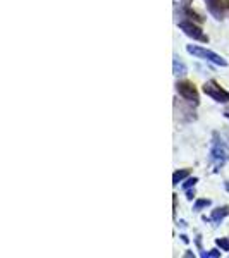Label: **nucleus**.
Returning a JSON list of instances; mask_svg holds the SVG:
<instances>
[{
	"instance_id": "nucleus-7",
	"label": "nucleus",
	"mask_w": 229,
	"mask_h": 258,
	"mask_svg": "<svg viewBox=\"0 0 229 258\" xmlns=\"http://www.w3.org/2000/svg\"><path fill=\"white\" fill-rule=\"evenodd\" d=\"M227 215H229V205H224V207H219V209L212 210L210 217H203V220H205V222H212V226H219Z\"/></svg>"
},
{
	"instance_id": "nucleus-16",
	"label": "nucleus",
	"mask_w": 229,
	"mask_h": 258,
	"mask_svg": "<svg viewBox=\"0 0 229 258\" xmlns=\"http://www.w3.org/2000/svg\"><path fill=\"white\" fill-rule=\"evenodd\" d=\"M226 189L229 191V181H226Z\"/></svg>"
},
{
	"instance_id": "nucleus-2",
	"label": "nucleus",
	"mask_w": 229,
	"mask_h": 258,
	"mask_svg": "<svg viewBox=\"0 0 229 258\" xmlns=\"http://www.w3.org/2000/svg\"><path fill=\"white\" fill-rule=\"evenodd\" d=\"M176 91H178V95H180V97L185 100V102L190 103V105L197 107L198 103H200L198 90H197V86H195L191 81H186V80L178 81L176 83Z\"/></svg>"
},
{
	"instance_id": "nucleus-12",
	"label": "nucleus",
	"mask_w": 229,
	"mask_h": 258,
	"mask_svg": "<svg viewBox=\"0 0 229 258\" xmlns=\"http://www.w3.org/2000/svg\"><path fill=\"white\" fill-rule=\"evenodd\" d=\"M215 244L222 249V251H229V236H226V238H219L215 239Z\"/></svg>"
},
{
	"instance_id": "nucleus-3",
	"label": "nucleus",
	"mask_w": 229,
	"mask_h": 258,
	"mask_svg": "<svg viewBox=\"0 0 229 258\" xmlns=\"http://www.w3.org/2000/svg\"><path fill=\"white\" fill-rule=\"evenodd\" d=\"M186 50H188V53H191V55L198 57V59H205V60L212 62V64L220 66V68H226L227 66V60L224 59V57L217 55L215 52H212V50H207L203 47H197V45H188Z\"/></svg>"
},
{
	"instance_id": "nucleus-8",
	"label": "nucleus",
	"mask_w": 229,
	"mask_h": 258,
	"mask_svg": "<svg viewBox=\"0 0 229 258\" xmlns=\"http://www.w3.org/2000/svg\"><path fill=\"white\" fill-rule=\"evenodd\" d=\"M181 14H183V18H185V19H191V21H195V23H198V24L203 23L202 14H198L195 9H191L188 4H185V6L181 7Z\"/></svg>"
},
{
	"instance_id": "nucleus-5",
	"label": "nucleus",
	"mask_w": 229,
	"mask_h": 258,
	"mask_svg": "<svg viewBox=\"0 0 229 258\" xmlns=\"http://www.w3.org/2000/svg\"><path fill=\"white\" fill-rule=\"evenodd\" d=\"M203 93L217 103H227L229 102V91L224 90L215 80H210L203 85Z\"/></svg>"
},
{
	"instance_id": "nucleus-14",
	"label": "nucleus",
	"mask_w": 229,
	"mask_h": 258,
	"mask_svg": "<svg viewBox=\"0 0 229 258\" xmlns=\"http://www.w3.org/2000/svg\"><path fill=\"white\" fill-rule=\"evenodd\" d=\"M202 256H209V258H219V256H220V251H217V249H210V251H207V253H202Z\"/></svg>"
},
{
	"instance_id": "nucleus-13",
	"label": "nucleus",
	"mask_w": 229,
	"mask_h": 258,
	"mask_svg": "<svg viewBox=\"0 0 229 258\" xmlns=\"http://www.w3.org/2000/svg\"><path fill=\"white\" fill-rule=\"evenodd\" d=\"M197 182H198V179H197V177H188V179H186L185 184H183V189L188 191L190 188H193V186L197 184Z\"/></svg>"
},
{
	"instance_id": "nucleus-4",
	"label": "nucleus",
	"mask_w": 229,
	"mask_h": 258,
	"mask_svg": "<svg viewBox=\"0 0 229 258\" xmlns=\"http://www.w3.org/2000/svg\"><path fill=\"white\" fill-rule=\"evenodd\" d=\"M178 26H180V30L185 33L186 36H190V38H193V40H197V41H202V43H209V36L203 33V30L200 28V24L195 23V21L181 19Z\"/></svg>"
},
{
	"instance_id": "nucleus-9",
	"label": "nucleus",
	"mask_w": 229,
	"mask_h": 258,
	"mask_svg": "<svg viewBox=\"0 0 229 258\" xmlns=\"http://www.w3.org/2000/svg\"><path fill=\"white\" fill-rule=\"evenodd\" d=\"M190 174H191V170L190 169H181V170H176V172L173 174V184L174 186H178L180 182L185 181L186 177H190Z\"/></svg>"
},
{
	"instance_id": "nucleus-6",
	"label": "nucleus",
	"mask_w": 229,
	"mask_h": 258,
	"mask_svg": "<svg viewBox=\"0 0 229 258\" xmlns=\"http://www.w3.org/2000/svg\"><path fill=\"white\" fill-rule=\"evenodd\" d=\"M205 6L217 21H222L229 14V0H205Z\"/></svg>"
},
{
	"instance_id": "nucleus-15",
	"label": "nucleus",
	"mask_w": 229,
	"mask_h": 258,
	"mask_svg": "<svg viewBox=\"0 0 229 258\" xmlns=\"http://www.w3.org/2000/svg\"><path fill=\"white\" fill-rule=\"evenodd\" d=\"M224 117L229 119V107H226V109H224Z\"/></svg>"
},
{
	"instance_id": "nucleus-10",
	"label": "nucleus",
	"mask_w": 229,
	"mask_h": 258,
	"mask_svg": "<svg viewBox=\"0 0 229 258\" xmlns=\"http://www.w3.org/2000/svg\"><path fill=\"white\" fill-rule=\"evenodd\" d=\"M210 205V200H207V198H200L195 202V205H193V210L195 212H200L202 209H205V207H209Z\"/></svg>"
},
{
	"instance_id": "nucleus-1",
	"label": "nucleus",
	"mask_w": 229,
	"mask_h": 258,
	"mask_svg": "<svg viewBox=\"0 0 229 258\" xmlns=\"http://www.w3.org/2000/svg\"><path fill=\"white\" fill-rule=\"evenodd\" d=\"M227 160H229V147L219 138L217 133H214V140H212V148H210V164L214 165L215 170H219Z\"/></svg>"
},
{
	"instance_id": "nucleus-11",
	"label": "nucleus",
	"mask_w": 229,
	"mask_h": 258,
	"mask_svg": "<svg viewBox=\"0 0 229 258\" xmlns=\"http://www.w3.org/2000/svg\"><path fill=\"white\" fill-rule=\"evenodd\" d=\"M174 74H176V76H181V74H186V68H185V64H183L181 60H178V59H174Z\"/></svg>"
}]
</instances>
